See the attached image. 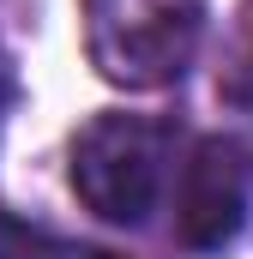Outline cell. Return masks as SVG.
Listing matches in <instances>:
<instances>
[{
	"label": "cell",
	"instance_id": "6da1fadb",
	"mask_svg": "<svg viewBox=\"0 0 253 259\" xmlns=\"http://www.w3.org/2000/svg\"><path fill=\"white\" fill-rule=\"evenodd\" d=\"M175 127L157 115H97L72 139V193L103 223L139 229L169 187Z\"/></svg>",
	"mask_w": 253,
	"mask_h": 259
},
{
	"label": "cell",
	"instance_id": "7a4b0ae2",
	"mask_svg": "<svg viewBox=\"0 0 253 259\" xmlns=\"http://www.w3.org/2000/svg\"><path fill=\"white\" fill-rule=\"evenodd\" d=\"M199 30H205V0H85L91 66L126 91L181 78L199 49Z\"/></svg>",
	"mask_w": 253,
	"mask_h": 259
},
{
	"label": "cell",
	"instance_id": "3957f363",
	"mask_svg": "<svg viewBox=\"0 0 253 259\" xmlns=\"http://www.w3.org/2000/svg\"><path fill=\"white\" fill-rule=\"evenodd\" d=\"M247 229V169L223 139H205L181 163L175 187V241L193 253H217Z\"/></svg>",
	"mask_w": 253,
	"mask_h": 259
},
{
	"label": "cell",
	"instance_id": "277c9868",
	"mask_svg": "<svg viewBox=\"0 0 253 259\" xmlns=\"http://www.w3.org/2000/svg\"><path fill=\"white\" fill-rule=\"evenodd\" d=\"M6 97H12V84H6V61H0V115H6Z\"/></svg>",
	"mask_w": 253,
	"mask_h": 259
},
{
	"label": "cell",
	"instance_id": "5b68a950",
	"mask_svg": "<svg viewBox=\"0 0 253 259\" xmlns=\"http://www.w3.org/2000/svg\"><path fill=\"white\" fill-rule=\"evenodd\" d=\"M0 259H12V253H0Z\"/></svg>",
	"mask_w": 253,
	"mask_h": 259
}]
</instances>
